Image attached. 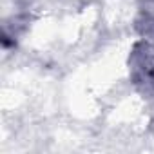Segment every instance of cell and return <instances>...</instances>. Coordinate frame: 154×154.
<instances>
[{"label":"cell","mask_w":154,"mask_h":154,"mask_svg":"<svg viewBox=\"0 0 154 154\" xmlns=\"http://www.w3.org/2000/svg\"><path fill=\"white\" fill-rule=\"evenodd\" d=\"M129 78L147 96H154V44L141 38L129 54Z\"/></svg>","instance_id":"1"},{"label":"cell","mask_w":154,"mask_h":154,"mask_svg":"<svg viewBox=\"0 0 154 154\" xmlns=\"http://www.w3.org/2000/svg\"><path fill=\"white\" fill-rule=\"evenodd\" d=\"M134 27L145 40L154 38V0H138V17Z\"/></svg>","instance_id":"2"}]
</instances>
